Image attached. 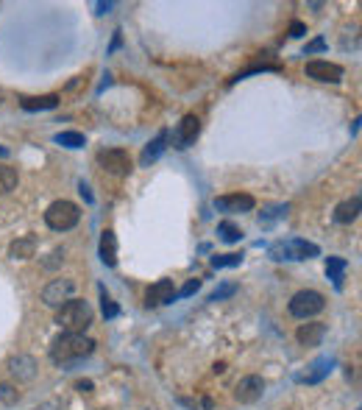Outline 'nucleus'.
Listing matches in <instances>:
<instances>
[{"label": "nucleus", "instance_id": "1", "mask_svg": "<svg viewBox=\"0 0 362 410\" xmlns=\"http://www.w3.org/2000/svg\"><path fill=\"white\" fill-rule=\"evenodd\" d=\"M95 352V341L87 338V335H59L53 343H51V360L59 363V365H67V363H75V360H84Z\"/></svg>", "mask_w": 362, "mask_h": 410}, {"label": "nucleus", "instance_id": "2", "mask_svg": "<svg viewBox=\"0 0 362 410\" xmlns=\"http://www.w3.org/2000/svg\"><path fill=\"white\" fill-rule=\"evenodd\" d=\"M92 307H90V302H84V299H70V302H64L62 307H59V313H56V324L62 326L64 333H70V335H84L87 330H90V324H92Z\"/></svg>", "mask_w": 362, "mask_h": 410}, {"label": "nucleus", "instance_id": "3", "mask_svg": "<svg viewBox=\"0 0 362 410\" xmlns=\"http://www.w3.org/2000/svg\"><path fill=\"white\" fill-rule=\"evenodd\" d=\"M78 221H81V210L75 207L73 201H53L51 207H48V213H45V224L53 229V232H67V229H73Z\"/></svg>", "mask_w": 362, "mask_h": 410}, {"label": "nucleus", "instance_id": "4", "mask_svg": "<svg viewBox=\"0 0 362 410\" xmlns=\"http://www.w3.org/2000/svg\"><path fill=\"white\" fill-rule=\"evenodd\" d=\"M326 307V299L320 296L318 291H298L293 299H290V304H287V310H290V315L293 318H312V315H318L320 310Z\"/></svg>", "mask_w": 362, "mask_h": 410}, {"label": "nucleus", "instance_id": "5", "mask_svg": "<svg viewBox=\"0 0 362 410\" xmlns=\"http://www.w3.org/2000/svg\"><path fill=\"white\" fill-rule=\"evenodd\" d=\"M98 168L109 176H129L131 173V156L120 148L112 151H101L98 154Z\"/></svg>", "mask_w": 362, "mask_h": 410}, {"label": "nucleus", "instance_id": "6", "mask_svg": "<svg viewBox=\"0 0 362 410\" xmlns=\"http://www.w3.org/2000/svg\"><path fill=\"white\" fill-rule=\"evenodd\" d=\"M73 291H75V282L73 279H51L45 285V291H42V302L48 307H62L64 302H70Z\"/></svg>", "mask_w": 362, "mask_h": 410}, {"label": "nucleus", "instance_id": "7", "mask_svg": "<svg viewBox=\"0 0 362 410\" xmlns=\"http://www.w3.org/2000/svg\"><path fill=\"white\" fill-rule=\"evenodd\" d=\"M307 75L315 78V81H324V84H340L343 67L332 64V62H324V59H315V62H307Z\"/></svg>", "mask_w": 362, "mask_h": 410}, {"label": "nucleus", "instance_id": "8", "mask_svg": "<svg viewBox=\"0 0 362 410\" xmlns=\"http://www.w3.org/2000/svg\"><path fill=\"white\" fill-rule=\"evenodd\" d=\"M198 134H201V120L195 114H184L181 123H179V129L173 132V145L184 151V148H190L198 140Z\"/></svg>", "mask_w": 362, "mask_h": 410}, {"label": "nucleus", "instance_id": "9", "mask_svg": "<svg viewBox=\"0 0 362 410\" xmlns=\"http://www.w3.org/2000/svg\"><path fill=\"white\" fill-rule=\"evenodd\" d=\"M262 391H265V380L257 377V374H248L234 385V399L243 402V405H254L262 396Z\"/></svg>", "mask_w": 362, "mask_h": 410}, {"label": "nucleus", "instance_id": "10", "mask_svg": "<svg viewBox=\"0 0 362 410\" xmlns=\"http://www.w3.org/2000/svg\"><path fill=\"white\" fill-rule=\"evenodd\" d=\"M215 210H220V213H251L254 210V198L246 195V193L218 195L215 198Z\"/></svg>", "mask_w": 362, "mask_h": 410}, {"label": "nucleus", "instance_id": "11", "mask_svg": "<svg viewBox=\"0 0 362 410\" xmlns=\"http://www.w3.org/2000/svg\"><path fill=\"white\" fill-rule=\"evenodd\" d=\"M176 299V285L173 279H159L156 285H151L148 291V307H162V304H170Z\"/></svg>", "mask_w": 362, "mask_h": 410}, {"label": "nucleus", "instance_id": "12", "mask_svg": "<svg viewBox=\"0 0 362 410\" xmlns=\"http://www.w3.org/2000/svg\"><path fill=\"white\" fill-rule=\"evenodd\" d=\"M324 335H326V326H324V324H318V321H312V324H301V326H298V333H296V338H298L301 346H320Z\"/></svg>", "mask_w": 362, "mask_h": 410}, {"label": "nucleus", "instance_id": "13", "mask_svg": "<svg viewBox=\"0 0 362 410\" xmlns=\"http://www.w3.org/2000/svg\"><path fill=\"white\" fill-rule=\"evenodd\" d=\"M9 372L17 377V380H34L36 377V360L34 357H28V354H17V357H12L9 360Z\"/></svg>", "mask_w": 362, "mask_h": 410}, {"label": "nucleus", "instance_id": "14", "mask_svg": "<svg viewBox=\"0 0 362 410\" xmlns=\"http://www.w3.org/2000/svg\"><path fill=\"white\" fill-rule=\"evenodd\" d=\"M287 254H290V260H312V257L320 254V249L309 240L293 237V240H287Z\"/></svg>", "mask_w": 362, "mask_h": 410}, {"label": "nucleus", "instance_id": "15", "mask_svg": "<svg viewBox=\"0 0 362 410\" xmlns=\"http://www.w3.org/2000/svg\"><path fill=\"white\" fill-rule=\"evenodd\" d=\"M101 260L109 268L117 265V234L112 229H103V234H101Z\"/></svg>", "mask_w": 362, "mask_h": 410}, {"label": "nucleus", "instance_id": "16", "mask_svg": "<svg viewBox=\"0 0 362 410\" xmlns=\"http://www.w3.org/2000/svg\"><path fill=\"white\" fill-rule=\"evenodd\" d=\"M329 372H332V360H329V357H318V360L309 365V372H307L304 377H298V380L307 383V385H315V383L324 380Z\"/></svg>", "mask_w": 362, "mask_h": 410}, {"label": "nucleus", "instance_id": "17", "mask_svg": "<svg viewBox=\"0 0 362 410\" xmlns=\"http://www.w3.org/2000/svg\"><path fill=\"white\" fill-rule=\"evenodd\" d=\"M359 207H362L359 195H354V198H348V201L337 204V210H335V221H337V224H351V221H357Z\"/></svg>", "mask_w": 362, "mask_h": 410}, {"label": "nucleus", "instance_id": "18", "mask_svg": "<svg viewBox=\"0 0 362 410\" xmlns=\"http://www.w3.org/2000/svg\"><path fill=\"white\" fill-rule=\"evenodd\" d=\"M165 143H168V132H159V134H156V140L145 145V151H142V156H140V162H142L145 168L151 165V162H156L159 156H162V151H165Z\"/></svg>", "mask_w": 362, "mask_h": 410}, {"label": "nucleus", "instance_id": "19", "mask_svg": "<svg viewBox=\"0 0 362 410\" xmlns=\"http://www.w3.org/2000/svg\"><path fill=\"white\" fill-rule=\"evenodd\" d=\"M9 254L14 260H31L36 254V237H20V240H14Z\"/></svg>", "mask_w": 362, "mask_h": 410}, {"label": "nucleus", "instance_id": "20", "mask_svg": "<svg viewBox=\"0 0 362 410\" xmlns=\"http://www.w3.org/2000/svg\"><path fill=\"white\" fill-rule=\"evenodd\" d=\"M20 106L25 112H36V109H56L59 106V95H39V98H23Z\"/></svg>", "mask_w": 362, "mask_h": 410}, {"label": "nucleus", "instance_id": "21", "mask_svg": "<svg viewBox=\"0 0 362 410\" xmlns=\"http://www.w3.org/2000/svg\"><path fill=\"white\" fill-rule=\"evenodd\" d=\"M346 268H348V263H346L343 257H329V260H326V276L335 282V288H340V285H343Z\"/></svg>", "mask_w": 362, "mask_h": 410}, {"label": "nucleus", "instance_id": "22", "mask_svg": "<svg viewBox=\"0 0 362 410\" xmlns=\"http://www.w3.org/2000/svg\"><path fill=\"white\" fill-rule=\"evenodd\" d=\"M56 143L64 145V148H84V134H78V132H59L56 134Z\"/></svg>", "mask_w": 362, "mask_h": 410}, {"label": "nucleus", "instance_id": "23", "mask_svg": "<svg viewBox=\"0 0 362 410\" xmlns=\"http://www.w3.org/2000/svg\"><path fill=\"white\" fill-rule=\"evenodd\" d=\"M17 187V171L14 168H0V193H12Z\"/></svg>", "mask_w": 362, "mask_h": 410}, {"label": "nucleus", "instance_id": "24", "mask_svg": "<svg viewBox=\"0 0 362 410\" xmlns=\"http://www.w3.org/2000/svg\"><path fill=\"white\" fill-rule=\"evenodd\" d=\"M243 263V254H215L212 257V268H234Z\"/></svg>", "mask_w": 362, "mask_h": 410}, {"label": "nucleus", "instance_id": "25", "mask_svg": "<svg viewBox=\"0 0 362 410\" xmlns=\"http://www.w3.org/2000/svg\"><path fill=\"white\" fill-rule=\"evenodd\" d=\"M218 234H220V240H226V243H237L240 237H243V232H240L234 224H229V221H223V224L218 226Z\"/></svg>", "mask_w": 362, "mask_h": 410}, {"label": "nucleus", "instance_id": "26", "mask_svg": "<svg viewBox=\"0 0 362 410\" xmlns=\"http://www.w3.org/2000/svg\"><path fill=\"white\" fill-rule=\"evenodd\" d=\"M287 210H290L287 204H279V207H270L268 213H262V215H259V224H262V226H270V221L285 218V215H287Z\"/></svg>", "mask_w": 362, "mask_h": 410}, {"label": "nucleus", "instance_id": "27", "mask_svg": "<svg viewBox=\"0 0 362 410\" xmlns=\"http://www.w3.org/2000/svg\"><path fill=\"white\" fill-rule=\"evenodd\" d=\"M237 293V285L234 282H226V285H220V288H215L212 293H209V302H223V299H229V296H234Z\"/></svg>", "mask_w": 362, "mask_h": 410}, {"label": "nucleus", "instance_id": "28", "mask_svg": "<svg viewBox=\"0 0 362 410\" xmlns=\"http://www.w3.org/2000/svg\"><path fill=\"white\" fill-rule=\"evenodd\" d=\"M268 254H270V260H276V263H281V260H290V254H287V243H285V240L273 243L270 249H268Z\"/></svg>", "mask_w": 362, "mask_h": 410}, {"label": "nucleus", "instance_id": "29", "mask_svg": "<svg viewBox=\"0 0 362 410\" xmlns=\"http://www.w3.org/2000/svg\"><path fill=\"white\" fill-rule=\"evenodd\" d=\"M101 307H103V315H106V318H114V315L120 313V307L112 302V296L106 293V288H101Z\"/></svg>", "mask_w": 362, "mask_h": 410}, {"label": "nucleus", "instance_id": "30", "mask_svg": "<svg viewBox=\"0 0 362 410\" xmlns=\"http://www.w3.org/2000/svg\"><path fill=\"white\" fill-rule=\"evenodd\" d=\"M20 394L12 388V385H0V402H6V405H17Z\"/></svg>", "mask_w": 362, "mask_h": 410}, {"label": "nucleus", "instance_id": "31", "mask_svg": "<svg viewBox=\"0 0 362 410\" xmlns=\"http://www.w3.org/2000/svg\"><path fill=\"white\" fill-rule=\"evenodd\" d=\"M201 288V279H190L187 285H184V288L181 291H176V296H181V299H187V296H192L195 291Z\"/></svg>", "mask_w": 362, "mask_h": 410}, {"label": "nucleus", "instance_id": "32", "mask_svg": "<svg viewBox=\"0 0 362 410\" xmlns=\"http://www.w3.org/2000/svg\"><path fill=\"white\" fill-rule=\"evenodd\" d=\"M324 48H326V43H324V39L318 36V39H312V43H309V45L304 48V53H307V56H309V53H320Z\"/></svg>", "mask_w": 362, "mask_h": 410}, {"label": "nucleus", "instance_id": "33", "mask_svg": "<svg viewBox=\"0 0 362 410\" xmlns=\"http://www.w3.org/2000/svg\"><path fill=\"white\" fill-rule=\"evenodd\" d=\"M304 34H307V25H304L301 20H293V23H290V36L298 39V36H304Z\"/></svg>", "mask_w": 362, "mask_h": 410}, {"label": "nucleus", "instance_id": "34", "mask_svg": "<svg viewBox=\"0 0 362 410\" xmlns=\"http://www.w3.org/2000/svg\"><path fill=\"white\" fill-rule=\"evenodd\" d=\"M78 190H81V195H84V198H87V201H92V193H90V187H87V184H84V182H81V187H78Z\"/></svg>", "mask_w": 362, "mask_h": 410}, {"label": "nucleus", "instance_id": "35", "mask_svg": "<svg viewBox=\"0 0 362 410\" xmlns=\"http://www.w3.org/2000/svg\"><path fill=\"white\" fill-rule=\"evenodd\" d=\"M112 9V3H98V14H106Z\"/></svg>", "mask_w": 362, "mask_h": 410}, {"label": "nucleus", "instance_id": "36", "mask_svg": "<svg viewBox=\"0 0 362 410\" xmlns=\"http://www.w3.org/2000/svg\"><path fill=\"white\" fill-rule=\"evenodd\" d=\"M0 156H9V148H3V145H0Z\"/></svg>", "mask_w": 362, "mask_h": 410}]
</instances>
